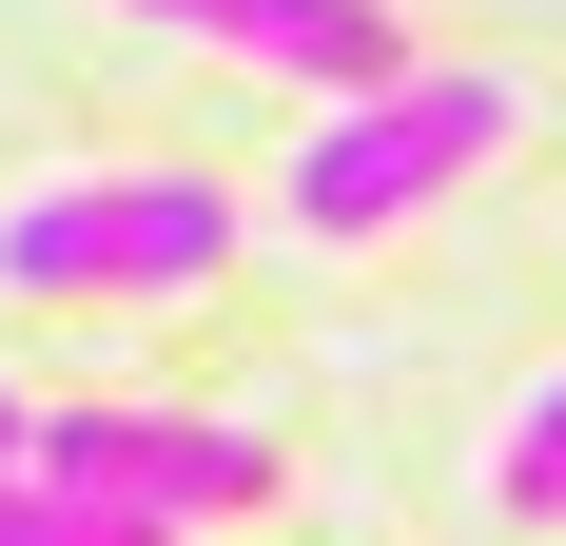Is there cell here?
Instances as JSON below:
<instances>
[{"label":"cell","instance_id":"1","mask_svg":"<svg viewBox=\"0 0 566 546\" xmlns=\"http://www.w3.org/2000/svg\"><path fill=\"white\" fill-rule=\"evenodd\" d=\"M509 78L489 59H410V78H371V98H333L313 137H293V234H410L450 216L469 176L509 157Z\"/></svg>","mask_w":566,"mask_h":546},{"label":"cell","instance_id":"2","mask_svg":"<svg viewBox=\"0 0 566 546\" xmlns=\"http://www.w3.org/2000/svg\"><path fill=\"white\" fill-rule=\"evenodd\" d=\"M234 254V196L216 176H40L20 216H0V293H196Z\"/></svg>","mask_w":566,"mask_h":546},{"label":"cell","instance_id":"3","mask_svg":"<svg viewBox=\"0 0 566 546\" xmlns=\"http://www.w3.org/2000/svg\"><path fill=\"white\" fill-rule=\"evenodd\" d=\"M40 469L137 507V527H254L274 507V430H234V410H40Z\"/></svg>","mask_w":566,"mask_h":546},{"label":"cell","instance_id":"4","mask_svg":"<svg viewBox=\"0 0 566 546\" xmlns=\"http://www.w3.org/2000/svg\"><path fill=\"white\" fill-rule=\"evenodd\" d=\"M137 20H176V40H234V59H274V78H313V98H371V78H410V20H391V0H137Z\"/></svg>","mask_w":566,"mask_h":546},{"label":"cell","instance_id":"5","mask_svg":"<svg viewBox=\"0 0 566 546\" xmlns=\"http://www.w3.org/2000/svg\"><path fill=\"white\" fill-rule=\"evenodd\" d=\"M0 546H176V527H137V507H98V489H59L40 449L0 469Z\"/></svg>","mask_w":566,"mask_h":546},{"label":"cell","instance_id":"6","mask_svg":"<svg viewBox=\"0 0 566 546\" xmlns=\"http://www.w3.org/2000/svg\"><path fill=\"white\" fill-rule=\"evenodd\" d=\"M489 507H509V527H566V371L489 430Z\"/></svg>","mask_w":566,"mask_h":546},{"label":"cell","instance_id":"7","mask_svg":"<svg viewBox=\"0 0 566 546\" xmlns=\"http://www.w3.org/2000/svg\"><path fill=\"white\" fill-rule=\"evenodd\" d=\"M20 449H40V410H20V390H0V469H20Z\"/></svg>","mask_w":566,"mask_h":546}]
</instances>
